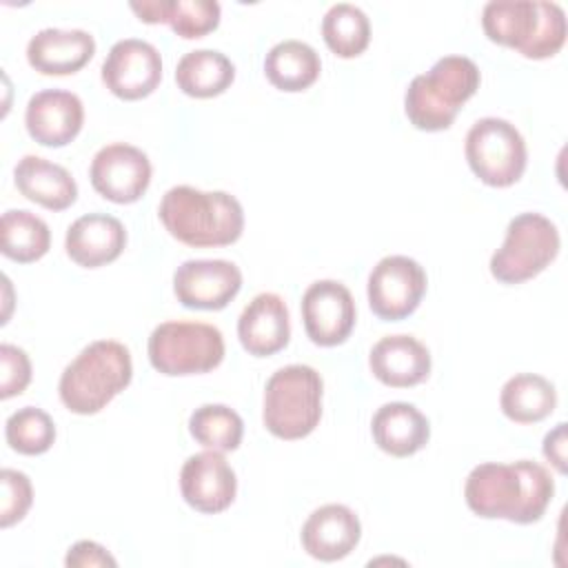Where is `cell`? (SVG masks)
<instances>
[{
  "instance_id": "cell-15",
  "label": "cell",
  "mask_w": 568,
  "mask_h": 568,
  "mask_svg": "<svg viewBox=\"0 0 568 568\" xmlns=\"http://www.w3.org/2000/svg\"><path fill=\"white\" fill-rule=\"evenodd\" d=\"M180 490L184 501L197 513H222L237 493L235 470L220 450L195 453L180 470Z\"/></svg>"
},
{
  "instance_id": "cell-26",
  "label": "cell",
  "mask_w": 568,
  "mask_h": 568,
  "mask_svg": "<svg viewBox=\"0 0 568 568\" xmlns=\"http://www.w3.org/2000/svg\"><path fill=\"white\" fill-rule=\"evenodd\" d=\"M235 80L233 62L215 49H195L180 58L175 67L178 89L191 98H213L224 93Z\"/></svg>"
},
{
  "instance_id": "cell-30",
  "label": "cell",
  "mask_w": 568,
  "mask_h": 568,
  "mask_svg": "<svg viewBox=\"0 0 568 568\" xmlns=\"http://www.w3.org/2000/svg\"><path fill=\"white\" fill-rule=\"evenodd\" d=\"M191 437L211 450H235L244 435L242 417L224 404H202L189 417Z\"/></svg>"
},
{
  "instance_id": "cell-4",
  "label": "cell",
  "mask_w": 568,
  "mask_h": 568,
  "mask_svg": "<svg viewBox=\"0 0 568 568\" xmlns=\"http://www.w3.org/2000/svg\"><path fill=\"white\" fill-rule=\"evenodd\" d=\"M133 377L131 353L115 339H98L84 346L62 371L58 393L62 404L78 415L100 413Z\"/></svg>"
},
{
  "instance_id": "cell-21",
  "label": "cell",
  "mask_w": 568,
  "mask_h": 568,
  "mask_svg": "<svg viewBox=\"0 0 568 568\" xmlns=\"http://www.w3.org/2000/svg\"><path fill=\"white\" fill-rule=\"evenodd\" d=\"M371 373L386 386L408 388L430 373V353L413 335H386L368 353Z\"/></svg>"
},
{
  "instance_id": "cell-3",
  "label": "cell",
  "mask_w": 568,
  "mask_h": 568,
  "mask_svg": "<svg viewBox=\"0 0 568 568\" xmlns=\"http://www.w3.org/2000/svg\"><path fill=\"white\" fill-rule=\"evenodd\" d=\"M484 33L524 58L544 60L566 42V13L557 2L544 0H493L481 11Z\"/></svg>"
},
{
  "instance_id": "cell-31",
  "label": "cell",
  "mask_w": 568,
  "mask_h": 568,
  "mask_svg": "<svg viewBox=\"0 0 568 568\" xmlns=\"http://www.w3.org/2000/svg\"><path fill=\"white\" fill-rule=\"evenodd\" d=\"M4 437L20 455H42L55 442V424L42 408L24 406L7 417Z\"/></svg>"
},
{
  "instance_id": "cell-9",
  "label": "cell",
  "mask_w": 568,
  "mask_h": 568,
  "mask_svg": "<svg viewBox=\"0 0 568 568\" xmlns=\"http://www.w3.org/2000/svg\"><path fill=\"white\" fill-rule=\"evenodd\" d=\"M464 153L470 171L488 186L515 184L528 162L524 135L504 118H481L468 133Z\"/></svg>"
},
{
  "instance_id": "cell-16",
  "label": "cell",
  "mask_w": 568,
  "mask_h": 568,
  "mask_svg": "<svg viewBox=\"0 0 568 568\" xmlns=\"http://www.w3.org/2000/svg\"><path fill=\"white\" fill-rule=\"evenodd\" d=\"M84 122L82 100L64 89H44L29 98L24 124L42 146H64L80 133Z\"/></svg>"
},
{
  "instance_id": "cell-25",
  "label": "cell",
  "mask_w": 568,
  "mask_h": 568,
  "mask_svg": "<svg viewBox=\"0 0 568 568\" xmlns=\"http://www.w3.org/2000/svg\"><path fill=\"white\" fill-rule=\"evenodd\" d=\"M322 71L317 51L302 40H282L273 44L264 58V73L280 91H304Z\"/></svg>"
},
{
  "instance_id": "cell-17",
  "label": "cell",
  "mask_w": 568,
  "mask_h": 568,
  "mask_svg": "<svg viewBox=\"0 0 568 568\" xmlns=\"http://www.w3.org/2000/svg\"><path fill=\"white\" fill-rule=\"evenodd\" d=\"M362 537L359 517L344 504L315 508L302 526L304 550L320 561H337L355 550Z\"/></svg>"
},
{
  "instance_id": "cell-35",
  "label": "cell",
  "mask_w": 568,
  "mask_h": 568,
  "mask_svg": "<svg viewBox=\"0 0 568 568\" xmlns=\"http://www.w3.org/2000/svg\"><path fill=\"white\" fill-rule=\"evenodd\" d=\"M544 457L564 475L566 473V424L559 422L550 433L544 437Z\"/></svg>"
},
{
  "instance_id": "cell-12",
  "label": "cell",
  "mask_w": 568,
  "mask_h": 568,
  "mask_svg": "<svg viewBox=\"0 0 568 568\" xmlns=\"http://www.w3.org/2000/svg\"><path fill=\"white\" fill-rule=\"evenodd\" d=\"M160 80L162 58L160 51L146 40H118L102 62L104 87L122 100H140L151 95Z\"/></svg>"
},
{
  "instance_id": "cell-10",
  "label": "cell",
  "mask_w": 568,
  "mask_h": 568,
  "mask_svg": "<svg viewBox=\"0 0 568 568\" xmlns=\"http://www.w3.org/2000/svg\"><path fill=\"white\" fill-rule=\"evenodd\" d=\"M368 306L386 322H397L415 313L426 293V273L408 255L382 257L368 275Z\"/></svg>"
},
{
  "instance_id": "cell-13",
  "label": "cell",
  "mask_w": 568,
  "mask_h": 568,
  "mask_svg": "<svg viewBox=\"0 0 568 568\" xmlns=\"http://www.w3.org/2000/svg\"><path fill=\"white\" fill-rule=\"evenodd\" d=\"M355 300L335 280H317L302 295V320L308 339L317 346L346 342L355 326Z\"/></svg>"
},
{
  "instance_id": "cell-33",
  "label": "cell",
  "mask_w": 568,
  "mask_h": 568,
  "mask_svg": "<svg viewBox=\"0 0 568 568\" xmlns=\"http://www.w3.org/2000/svg\"><path fill=\"white\" fill-rule=\"evenodd\" d=\"M0 371H2V375H0V397L2 399L20 395L31 382L29 355L13 344L0 346Z\"/></svg>"
},
{
  "instance_id": "cell-8",
  "label": "cell",
  "mask_w": 568,
  "mask_h": 568,
  "mask_svg": "<svg viewBox=\"0 0 568 568\" xmlns=\"http://www.w3.org/2000/svg\"><path fill=\"white\" fill-rule=\"evenodd\" d=\"M555 222L541 213H519L506 226L504 244L490 257V273L501 284H519L539 275L559 253Z\"/></svg>"
},
{
  "instance_id": "cell-22",
  "label": "cell",
  "mask_w": 568,
  "mask_h": 568,
  "mask_svg": "<svg viewBox=\"0 0 568 568\" xmlns=\"http://www.w3.org/2000/svg\"><path fill=\"white\" fill-rule=\"evenodd\" d=\"M371 433L384 453L408 457L428 444L430 424L417 406L408 402H388L373 415Z\"/></svg>"
},
{
  "instance_id": "cell-2",
  "label": "cell",
  "mask_w": 568,
  "mask_h": 568,
  "mask_svg": "<svg viewBox=\"0 0 568 568\" xmlns=\"http://www.w3.org/2000/svg\"><path fill=\"white\" fill-rule=\"evenodd\" d=\"M158 215L178 242L195 248L233 244L244 231L242 204L226 191L173 186L162 195Z\"/></svg>"
},
{
  "instance_id": "cell-14",
  "label": "cell",
  "mask_w": 568,
  "mask_h": 568,
  "mask_svg": "<svg viewBox=\"0 0 568 568\" xmlns=\"http://www.w3.org/2000/svg\"><path fill=\"white\" fill-rule=\"evenodd\" d=\"M242 288V271L229 260H186L173 273V293L186 308L220 311Z\"/></svg>"
},
{
  "instance_id": "cell-32",
  "label": "cell",
  "mask_w": 568,
  "mask_h": 568,
  "mask_svg": "<svg viewBox=\"0 0 568 568\" xmlns=\"http://www.w3.org/2000/svg\"><path fill=\"white\" fill-rule=\"evenodd\" d=\"M0 484H2L0 524H2V528H9L16 521H20L27 515V510L31 508L33 488H31L29 477L13 468H4L0 473Z\"/></svg>"
},
{
  "instance_id": "cell-7",
  "label": "cell",
  "mask_w": 568,
  "mask_h": 568,
  "mask_svg": "<svg viewBox=\"0 0 568 568\" xmlns=\"http://www.w3.org/2000/svg\"><path fill=\"white\" fill-rule=\"evenodd\" d=\"M146 351L151 366L162 375H200L222 364L224 337L213 324L169 320L153 328Z\"/></svg>"
},
{
  "instance_id": "cell-1",
  "label": "cell",
  "mask_w": 568,
  "mask_h": 568,
  "mask_svg": "<svg viewBox=\"0 0 568 568\" xmlns=\"http://www.w3.org/2000/svg\"><path fill=\"white\" fill-rule=\"evenodd\" d=\"M555 495L550 473L530 459L510 464L486 462L475 466L464 484L466 506L484 519L535 524Z\"/></svg>"
},
{
  "instance_id": "cell-19",
  "label": "cell",
  "mask_w": 568,
  "mask_h": 568,
  "mask_svg": "<svg viewBox=\"0 0 568 568\" xmlns=\"http://www.w3.org/2000/svg\"><path fill=\"white\" fill-rule=\"evenodd\" d=\"M124 244V224L109 213L80 215L64 235L67 255L84 268H98L118 260Z\"/></svg>"
},
{
  "instance_id": "cell-27",
  "label": "cell",
  "mask_w": 568,
  "mask_h": 568,
  "mask_svg": "<svg viewBox=\"0 0 568 568\" xmlns=\"http://www.w3.org/2000/svg\"><path fill=\"white\" fill-rule=\"evenodd\" d=\"M501 413L517 424H537L557 406L555 386L537 373L513 375L499 393Z\"/></svg>"
},
{
  "instance_id": "cell-28",
  "label": "cell",
  "mask_w": 568,
  "mask_h": 568,
  "mask_svg": "<svg viewBox=\"0 0 568 568\" xmlns=\"http://www.w3.org/2000/svg\"><path fill=\"white\" fill-rule=\"evenodd\" d=\"M2 255L29 264L40 260L51 246V233L42 217L24 209H9L0 220Z\"/></svg>"
},
{
  "instance_id": "cell-23",
  "label": "cell",
  "mask_w": 568,
  "mask_h": 568,
  "mask_svg": "<svg viewBox=\"0 0 568 568\" xmlns=\"http://www.w3.org/2000/svg\"><path fill=\"white\" fill-rule=\"evenodd\" d=\"M13 180L27 200L49 211H64L78 197V184L73 175L64 166L40 155L20 158L13 169Z\"/></svg>"
},
{
  "instance_id": "cell-11",
  "label": "cell",
  "mask_w": 568,
  "mask_h": 568,
  "mask_svg": "<svg viewBox=\"0 0 568 568\" xmlns=\"http://www.w3.org/2000/svg\"><path fill=\"white\" fill-rule=\"evenodd\" d=\"M93 189L115 204H131L144 195L151 182L149 155L124 142L102 146L89 169Z\"/></svg>"
},
{
  "instance_id": "cell-34",
  "label": "cell",
  "mask_w": 568,
  "mask_h": 568,
  "mask_svg": "<svg viewBox=\"0 0 568 568\" xmlns=\"http://www.w3.org/2000/svg\"><path fill=\"white\" fill-rule=\"evenodd\" d=\"M64 564L71 568H93V566H115V559L106 552L104 546L82 539L73 544L64 557Z\"/></svg>"
},
{
  "instance_id": "cell-20",
  "label": "cell",
  "mask_w": 568,
  "mask_h": 568,
  "mask_svg": "<svg viewBox=\"0 0 568 568\" xmlns=\"http://www.w3.org/2000/svg\"><path fill=\"white\" fill-rule=\"evenodd\" d=\"M95 53V40L84 29H42L27 44L29 64L44 75L80 71Z\"/></svg>"
},
{
  "instance_id": "cell-18",
  "label": "cell",
  "mask_w": 568,
  "mask_h": 568,
  "mask_svg": "<svg viewBox=\"0 0 568 568\" xmlns=\"http://www.w3.org/2000/svg\"><path fill=\"white\" fill-rule=\"evenodd\" d=\"M237 337L244 351L255 357L282 351L291 337L286 302L277 293H257L237 317Z\"/></svg>"
},
{
  "instance_id": "cell-29",
  "label": "cell",
  "mask_w": 568,
  "mask_h": 568,
  "mask_svg": "<svg viewBox=\"0 0 568 568\" xmlns=\"http://www.w3.org/2000/svg\"><path fill=\"white\" fill-rule=\"evenodd\" d=\"M322 38L335 55L355 58L368 47L371 22L359 7L337 2L322 18Z\"/></svg>"
},
{
  "instance_id": "cell-5",
  "label": "cell",
  "mask_w": 568,
  "mask_h": 568,
  "mask_svg": "<svg viewBox=\"0 0 568 568\" xmlns=\"http://www.w3.org/2000/svg\"><path fill=\"white\" fill-rule=\"evenodd\" d=\"M479 69L466 55H444L415 75L404 95L406 118L415 129L444 131L479 89Z\"/></svg>"
},
{
  "instance_id": "cell-6",
  "label": "cell",
  "mask_w": 568,
  "mask_h": 568,
  "mask_svg": "<svg viewBox=\"0 0 568 568\" xmlns=\"http://www.w3.org/2000/svg\"><path fill=\"white\" fill-rule=\"evenodd\" d=\"M322 375L306 364H288L275 371L264 386L262 419L280 439H302L315 430L322 417Z\"/></svg>"
},
{
  "instance_id": "cell-24",
  "label": "cell",
  "mask_w": 568,
  "mask_h": 568,
  "mask_svg": "<svg viewBox=\"0 0 568 568\" xmlns=\"http://www.w3.org/2000/svg\"><path fill=\"white\" fill-rule=\"evenodd\" d=\"M129 7L142 22H166L186 40L202 38L220 24V2L215 0H142Z\"/></svg>"
}]
</instances>
